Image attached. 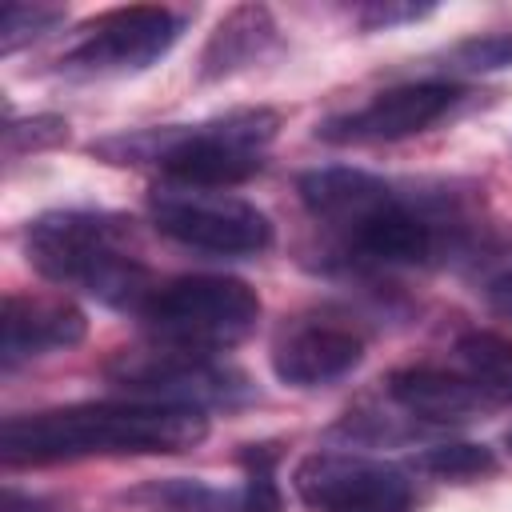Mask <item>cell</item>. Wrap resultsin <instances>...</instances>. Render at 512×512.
<instances>
[{"label":"cell","instance_id":"21","mask_svg":"<svg viewBox=\"0 0 512 512\" xmlns=\"http://www.w3.org/2000/svg\"><path fill=\"white\" fill-rule=\"evenodd\" d=\"M64 8H56V4H4V12H0V52L4 56H12V52H20L24 44H32V40H44L48 32H56L60 24H64Z\"/></svg>","mask_w":512,"mask_h":512},{"label":"cell","instance_id":"1","mask_svg":"<svg viewBox=\"0 0 512 512\" xmlns=\"http://www.w3.org/2000/svg\"><path fill=\"white\" fill-rule=\"evenodd\" d=\"M208 416L156 400H84L8 416L0 428L4 468H44L92 456H164L204 444Z\"/></svg>","mask_w":512,"mask_h":512},{"label":"cell","instance_id":"20","mask_svg":"<svg viewBox=\"0 0 512 512\" xmlns=\"http://www.w3.org/2000/svg\"><path fill=\"white\" fill-rule=\"evenodd\" d=\"M452 76H484V72H500L512 68V32H484V36H468L460 44H452L444 52L440 64Z\"/></svg>","mask_w":512,"mask_h":512},{"label":"cell","instance_id":"3","mask_svg":"<svg viewBox=\"0 0 512 512\" xmlns=\"http://www.w3.org/2000/svg\"><path fill=\"white\" fill-rule=\"evenodd\" d=\"M132 220L108 208H52L28 220L24 256L28 264L60 284L76 288L88 300L140 316L144 300L160 284L132 244Z\"/></svg>","mask_w":512,"mask_h":512},{"label":"cell","instance_id":"6","mask_svg":"<svg viewBox=\"0 0 512 512\" xmlns=\"http://www.w3.org/2000/svg\"><path fill=\"white\" fill-rule=\"evenodd\" d=\"M148 216L156 232L176 240L180 248L224 260L260 256L276 240L268 212L224 188H188L160 180L148 196Z\"/></svg>","mask_w":512,"mask_h":512},{"label":"cell","instance_id":"15","mask_svg":"<svg viewBox=\"0 0 512 512\" xmlns=\"http://www.w3.org/2000/svg\"><path fill=\"white\" fill-rule=\"evenodd\" d=\"M276 20L264 4H236L228 8L216 28L208 32L200 60H196V80L200 84H216L228 80L236 72H248L252 64H260L272 48H276Z\"/></svg>","mask_w":512,"mask_h":512},{"label":"cell","instance_id":"5","mask_svg":"<svg viewBox=\"0 0 512 512\" xmlns=\"http://www.w3.org/2000/svg\"><path fill=\"white\" fill-rule=\"evenodd\" d=\"M104 376L132 400H156V404H176L196 412H208V408L236 412L260 396L248 372H240L236 364L212 352H188L172 344L120 348L108 356Z\"/></svg>","mask_w":512,"mask_h":512},{"label":"cell","instance_id":"17","mask_svg":"<svg viewBox=\"0 0 512 512\" xmlns=\"http://www.w3.org/2000/svg\"><path fill=\"white\" fill-rule=\"evenodd\" d=\"M456 356L464 364V376L476 380L496 404L512 400V340L488 328H472L456 340Z\"/></svg>","mask_w":512,"mask_h":512},{"label":"cell","instance_id":"11","mask_svg":"<svg viewBox=\"0 0 512 512\" xmlns=\"http://www.w3.org/2000/svg\"><path fill=\"white\" fill-rule=\"evenodd\" d=\"M88 336V316L68 296L52 292H12L0 308V368L16 372L20 364L76 348Z\"/></svg>","mask_w":512,"mask_h":512},{"label":"cell","instance_id":"25","mask_svg":"<svg viewBox=\"0 0 512 512\" xmlns=\"http://www.w3.org/2000/svg\"><path fill=\"white\" fill-rule=\"evenodd\" d=\"M484 292H488L492 312H500L504 320H512V268H508V272H500Z\"/></svg>","mask_w":512,"mask_h":512},{"label":"cell","instance_id":"16","mask_svg":"<svg viewBox=\"0 0 512 512\" xmlns=\"http://www.w3.org/2000/svg\"><path fill=\"white\" fill-rule=\"evenodd\" d=\"M140 512H240V488H216L192 476L148 480L120 496Z\"/></svg>","mask_w":512,"mask_h":512},{"label":"cell","instance_id":"22","mask_svg":"<svg viewBox=\"0 0 512 512\" xmlns=\"http://www.w3.org/2000/svg\"><path fill=\"white\" fill-rule=\"evenodd\" d=\"M68 144V120L56 112H36V116H12L4 128V160L52 152Z\"/></svg>","mask_w":512,"mask_h":512},{"label":"cell","instance_id":"12","mask_svg":"<svg viewBox=\"0 0 512 512\" xmlns=\"http://www.w3.org/2000/svg\"><path fill=\"white\" fill-rule=\"evenodd\" d=\"M364 360V336L332 320H296L272 344V372L288 388H328Z\"/></svg>","mask_w":512,"mask_h":512},{"label":"cell","instance_id":"23","mask_svg":"<svg viewBox=\"0 0 512 512\" xmlns=\"http://www.w3.org/2000/svg\"><path fill=\"white\" fill-rule=\"evenodd\" d=\"M432 12H436V4H416V0H364L352 8V20L360 32H388L400 24H416Z\"/></svg>","mask_w":512,"mask_h":512},{"label":"cell","instance_id":"7","mask_svg":"<svg viewBox=\"0 0 512 512\" xmlns=\"http://www.w3.org/2000/svg\"><path fill=\"white\" fill-rule=\"evenodd\" d=\"M184 32V16L160 4L108 8L76 28V40L60 52L56 72L68 80L136 76L164 60Z\"/></svg>","mask_w":512,"mask_h":512},{"label":"cell","instance_id":"19","mask_svg":"<svg viewBox=\"0 0 512 512\" xmlns=\"http://www.w3.org/2000/svg\"><path fill=\"white\" fill-rule=\"evenodd\" d=\"M276 464H280L276 444H244L240 448V468H244L240 512H284V496H280V484H276Z\"/></svg>","mask_w":512,"mask_h":512},{"label":"cell","instance_id":"4","mask_svg":"<svg viewBox=\"0 0 512 512\" xmlns=\"http://www.w3.org/2000/svg\"><path fill=\"white\" fill-rule=\"evenodd\" d=\"M156 344L188 352H228L256 332L260 296L240 276H172L152 288L136 316Z\"/></svg>","mask_w":512,"mask_h":512},{"label":"cell","instance_id":"24","mask_svg":"<svg viewBox=\"0 0 512 512\" xmlns=\"http://www.w3.org/2000/svg\"><path fill=\"white\" fill-rule=\"evenodd\" d=\"M0 512H72V508H60V504L48 500V496H32V492H20L16 484H4Z\"/></svg>","mask_w":512,"mask_h":512},{"label":"cell","instance_id":"18","mask_svg":"<svg viewBox=\"0 0 512 512\" xmlns=\"http://www.w3.org/2000/svg\"><path fill=\"white\" fill-rule=\"evenodd\" d=\"M416 468L436 476V480H452V484H464V480H480V476H492L500 468L496 452L488 444H476V440H444V444H432L416 456Z\"/></svg>","mask_w":512,"mask_h":512},{"label":"cell","instance_id":"14","mask_svg":"<svg viewBox=\"0 0 512 512\" xmlns=\"http://www.w3.org/2000/svg\"><path fill=\"white\" fill-rule=\"evenodd\" d=\"M296 192H300V204L304 212L332 228L336 236H344L348 228H356L388 192L392 184L376 172H364V168H344V164H328V168H312L296 180Z\"/></svg>","mask_w":512,"mask_h":512},{"label":"cell","instance_id":"8","mask_svg":"<svg viewBox=\"0 0 512 512\" xmlns=\"http://www.w3.org/2000/svg\"><path fill=\"white\" fill-rule=\"evenodd\" d=\"M456 228L460 224H452L448 200H432V196H416V192L404 196L392 184V192L340 240H344V252L356 256L360 264L420 268L452 248Z\"/></svg>","mask_w":512,"mask_h":512},{"label":"cell","instance_id":"10","mask_svg":"<svg viewBox=\"0 0 512 512\" xmlns=\"http://www.w3.org/2000/svg\"><path fill=\"white\" fill-rule=\"evenodd\" d=\"M464 88L456 80L432 76V80H412L396 84L388 92H376L364 108H352L344 116H328L316 128V140L348 148V144H396L408 136L428 132L436 120H444L460 104Z\"/></svg>","mask_w":512,"mask_h":512},{"label":"cell","instance_id":"9","mask_svg":"<svg viewBox=\"0 0 512 512\" xmlns=\"http://www.w3.org/2000/svg\"><path fill=\"white\" fill-rule=\"evenodd\" d=\"M292 488L308 512H416L404 468L360 452H312L296 464Z\"/></svg>","mask_w":512,"mask_h":512},{"label":"cell","instance_id":"26","mask_svg":"<svg viewBox=\"0 0 512 512\" xmlns=\"http://www.w3.org/2000/svg\"><path fill=\"white\" fill-rule=\"evenodd\" d=\"M504 448H508V452H512V428H508V432H504Z\"/></svg>","mask_w":512,"mask_h":512},{"label":"cell","instance_id":"13","mask_svg":"<svg viewBox=\"0 0 512 512\" xmlns=\"http://www.w3.org/2000/svg\"><path fill=\"white\" fill-rule=\"evenodd\" d=\"M384 392L404 416H412L420 424H468L496 404L476 380L448 372V368H436V364L396 368L388 376Z\"/></svg>","mask_w":512,"mask_h":512},{"label":"cell","instance_id":"2","mask_svg":"<svg viewBox=\"0 0 512 512\" xmlns=\"http://www.w3.org/2000/svg\"><path fill=\"white\" fill-rule=\"evenodd\" d=\"M280 132V112L272 108H232L196 124L128 128L88 144L104 164L120 168H160L168 184L188 188H236L264 168V152Z\"/></svg>","mask_w":512,"mask_h":512}]
</instances>
